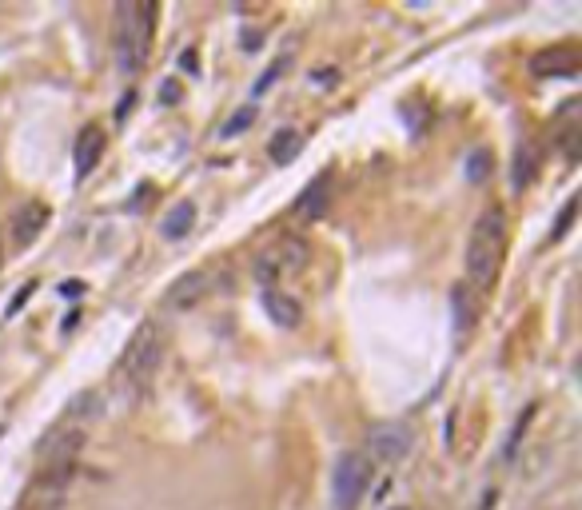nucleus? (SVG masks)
<instances>
[{
  "label": "nucleus",
  "mask_w": 582,
  "mask_h": 510,
  "mask_svg": "<svg viewBox=\"0 0 582 510\" xmlns=\"http://www.w3.org/2000/svg\"><path fill=\"white\" fill-rule=\"evenodd\" d=\"M208 295V275L204 271H188V275H179L176 283L168 287V307L172 311H192V307H200V299Z\"/></svg>",
  "instance_id": "obj_6"
},
{
  "label": "nucleus",
  "mask_w": 582,
  "mask_h": 510,
  "mask_svg": "<svg viewBox=\"0 0 582 510\" xmlns=\"http://www.w3.org/2000/svg\"><path fill=\"white\" fill-rule=\"evenodd\" d=\"M263 307H267V315H272L279 327H295V323L303 319V307H299V299H291V295L275 291V287H267V291H263Z\"/></svg>",
  "instance_id": "obj_10"
},
{
  "label": "nucleus",
  "mask_w": 582,
  "mask_h": 510,
  "mask_svg": "<svg viewBox=\"0 0 582 510\" xmlns=\"http://www.w3.org/2000/svg\"><path fill=\"white\" fill-rule=\"evenodd\" d=\"M164 100H172V104L179 100V84L176 80H164Z\"/></svg>",
  "instance_id": "obj_23"
},
{
  "label": "nucleus",
  "mask_w": 582,
  "mask_h": 510,
  "mask_svg": "<svg viewBox=\"0 0 582 510\" xmlns=\"http://www.w3.org/2000/svg\"><path fill=\"white\" fill-rule=\"evenodd\" d=\"M486 172H491V156H486V152H475V156H470V164H467V175L479 184Z\"/></svg>",
  "instance_id": "obj_20"
},
{
  "label": "nucleus",
  "mask_w": 582,
  "mask_h": 510,
  "mask_svg": "<svg viewBox=\"0 0 582 510\" xmlns=\"http://www.w3.org/2000/svg\"><path fill=\"white\" fill-rule=\"evenodd\" d=\"M0 259H4V236H0Z\"/></svg>",
  "instance_id": "obj_24"
},
{
  "label": "nucleus",
  "mask_w": 582,
  "mask_h": 510,
  "mask_svg": "<svg viewBox=\"0 0 582 510\" xmlns=\"http://www.w3.org/2000/svg\"><path fill=\"white\" fill-rule=\"evenodd\" d=\"M534 175H538V156H534L531 143H522V148L515 152V164H511V179H515V191L531 188Z\"/></svg>",
  "instance_id": "obj_15"
},
{
  "label": "nucleus",
  "mask_w": 582,
  "mask_h": 510,
  "mask_svg": "<svg viewBox=\"0 0 582 510\" xmlns=\"http://www.w3.org/2000/svg\"><path fill=\"white\" fill-rule=\"evenodd\" d=\"M570 216H574V200H570V204L563 207V216H558V227H554V239H558V236L566 231V227H570Z\"/></svg>",
  "instance_id": "obj_21"
},
{
  "label": "nucleus",
  "mask_w": 582,
  "mask_h": 510,
  "mask_svg": "<svg viewBox=\"0 0 582 510\" xmlns=\"http://www.w3.org/2000/svg\"><path fill=\"white\" fill-rule=\"evenodd\" d=\"M303 148V136L295 132V128H283V132H275L272 136V143H267V156L275 159V164H288L295 152Z\"/></svg>",
  "instance_id": "obj_17"
},
{
  "label": "nucleus",
  "mask_w": 582,
  "mask_h": 510,
  "mask_svg": "<svg viewBox=\"0 0 582 510\" xmlns=\"http://www.w3.org/2000/svg\"><path fill=\"white\" fill-rule=\"evenodd\" d=\"M534 72H538V76H563V72H574V52H570V48L543 52V56L534 60Z\"/></svg>",
  "instance_id": "obj_16"
},
{
  "label": "nucleus",
  "mask_w": 582,
  "mask_h": 510,
  "mask_svg": "<svg viewBox=\"0 0 582 510\" xmlns=\"http://www.w3.org/2000/svg\"><path fill=\"white\" fill-rule=\"evenodd\" d=\"M120 68L136 72L144 64L148 48H152V20L156 8L152 4H120Z\"/></svg>",
  "instance_id": "obj_2"
},
{
  "label": "nucleus",
  "mask_w": 582,
  "mask_h": 510,
  "mask_svg": "<svg viewBox=\"0 0 582 510\" xmlns=\"http://www.w3.org/2000/svg\"><path fill=\"white\" fill-rule=\"evenodd\" d=\"M252 120H256V112H252V108L236 112V116H231V120H227V124H224V136H240L243 128L252 124Z\"/></svg>",
  "instance_id": "obj_19"
},
{
  "label": "nucleus",
  "mask_w": 582,
  "mask_h": 510,
  "mask_svg": "<svg viewBox=\"0 0 582 510\" xmlns=\"http://www.w3.org/2000/svg\"><path fill=\"white\" fill-rule=\"evenodd\" d=\"M164 359V339L156 335V327H140V335L128 343V355H124V371H128L132 382H148L156 375V367Z\"/></svg>",
  "instance_id": "obj_4"
},
{
  "label": "nucleus",
  "mask_w": 582,
  "mask_h": 510,
  "mask_svg": "<svg viewBox=\"0 0 582 510\" xmlns=\"http://www.w3.org/2000/svg\"><path fill=\"white\" fill-rule=\"evenodd\" d=\"M195 227V204L192 200H179L172 211H168V220H164V239H184L188 231Z\"/></svg>",
  "instance_id": "obj_14"
},
{
  "label": "nucleus",
  "mask_w": 582,
  "mask_h": 510,
  "mask_svg": "<svg viewBox=\"0 0 582 510\" xmlns=\"http://www.w3.org/2000/svg\"><path fill=\"white\" fill-rule=\"evenodd\" d=\"M100 156H104V132H100V128H84L80 143H76V172L88 175L96 168Z\"/></svg>",
  "instance_id": "obj_12"
},
{
  "label": "nucleus",
  "mask_w": 582,
  "mask_h": 510,
  "mask_svg": "<svg viewBox=\"0 0 582 510\" xmlns=\"http://www.w3.org/2000/svg\"><path fill=\"white\" fill-rule=\"evenodd\" d=\"M371 486V466L359 450H343L335 459V471H331V498H335V510H355L359 498Z\"/></svg>",
  "instance_id": "obj_3"
},
{
  "label": "nucleus",
  "mask_w": 582,
  "mask_h": 510,
  "mask_svg": "<svg viewBox=\"0 0 582 510\" xmlns=\"http://www.w3.org/2000/svg\"><path fill=\"white\" fill-rule=\"evenodd\" d=\"M179 68H184V72H195V68H200V60H195V52H192V48H188V52L179 56Z\"/></svg>",
  "instance_id": "obj_22"
},
{
  "label": "nucleus",
  "mask_w": 582,
  "mask_h": 510,
  "mask_svg": "<svg viewBox=\"0 0 582 510\" xmlns=\"http://www.w3.org/2000/svg\"><path fill=\"white\" fill-rule=\"evenodd\" d=\"M324 211H327V175H315L303 188V195L295 200V216L315 223V220H324Z\"/></svg>",
  "instance_id": "obj_9"
},
{
  "label": "nucleus",
  "mask_w": 582,
  "mask_h": 510,
  "mask_svg": "<svg viewBox=\"0 0 582 510\" xmlns=\"http://www.w3.org/2000/svg\"><path fill=\"white\" fill-rule=\"evenodd\" d=\"M451 311H455L459 331L467 335L475 327V319H479V291H470L467 283H455L451 287Z\"/></svg>",
  "instance_id": "obj_11"
},
{
  "label": "nucleus",
  "mask_w": 582,
  "mask_h": 510,
  "mask_svg": "<svg viewBox=\"0 0 582 510\" xmlns=\"http://www.w3.org/2000/svg\"><path fill=\"white\" fill-rule=\"evenodd\" d=\"M80 446H84V430L60 427V430H52L48 439H44V446H40V459L48 462V466H56V462H72L76 455H80Z\"/></svg>",
  "instance_id": "obj_8"
},
{
  "label": "nucleus",
  "mask_w": 582,
  "mask_h": 510,
  "mask_svg": "<svg viewBox=\"0 0 582 510\" xmlns=\"http://www.w3.org/2000/svg\"><path fill=\"white\" fill-rule=\"evenodd\" d=\"M367 443H371V455L379 462H399L411 450V430L403 423H375Z\"/></svg>",
  "instance_id": "obj_5"
},
{
  "label": "nucleus",
  "mask_w": 582,
  "mask_h": 510,
  "mask_svg": "<svg viewBox=\"0 0 582 510\" xmlns=\"http://www.w3.org/2000/svg\"><path fill=\"white\" fill-rule=\"evenodd\" d=\"M502 247H506V223H502V211L491 207L483 211L475 227H470V239H467V287L470 291H483L495 271L502 263Z\"/></svg>",
  "instance_id": "obj_1"
},
{
  "label": "nucleus",
  "mask_w": 582,
  "mask_h": 510,
  "mask_svg": "<svg viewBox=\"0 0 582 510\" xmlns=\"http://www.w3.org/2000/svg\"><path fill=\"white\" fill-rule=\"evenodd\" d=\"M100 411H104V398H100L96 391H84V395H76V403L68 407V423H64V427L88 430V423L100 419Z\"/></svg>",
  "instance_id": "obj_13"
},
{
  "label": "nucleus",
  "mask_w": 582,
  "mask_h": 510,
  "mask_svg": "<svg viewBox=\"0 0 582 510\" xmlns=\"http://www.w3.org/2000/svg\"><path fill=\"white\" fill-rule=\"evenodd\" d=\"M275 275H279V255H275V252L259 255V259H256V279L272 287V283H275Z\"/></svg>",
  "instance_id": "obj_18"
},
{
  "label": "nucleus",
  "mask_w": 582,
  "mask_h": 510,
  "mask_svg": "<svg viewBox=\"0 0 582 510\" xmlns=\"http://www.w3.org/2000/svg\"><path fill=\"white\" fill-rule=\"evenodd\" d=\"M44 223H48V207L33 200V204H24L17 216H12V223H8V236H12V243H17V247H28V243H33V239L44 231Z\"/></svg>",
  "instance_id": "obj_7"
}]
</instances>
